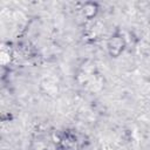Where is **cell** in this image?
Wrapping results in <instances>:
<instances>
[{
	"instance_id": "obj_1",
	"label": "cell",
	"mask_w": 150,
	"mask_h": 150,
	"mask_svg": "<svg viewBox=\"0 0 150 150\" xmlns=\"http://www.w3.org/2000/svg\"><path fill=\"white\" fill-rule=\"evenodd\" d=\"M124 47H125V40L124 38L121 35V34H114L109 41H108V45H107V48H108V53L110 54V56L112 57H117L122 54V52L124 50Z\"/></svg>"
},
{
	"instance_id": "obj_2",
	"label": "cell",
	"mask_w": 150,
	"mask_h": 150,
	"mask_svg": "<svg viewBox=\"0 0 150 150\" xmlns=\"http://www.w3.org/2000/svg\"><path fill=\"white\" fill-rule=\"evenodd\" d=\"M98 13V5L93 1H87L82 6V14L86 19H93Z\"/></svg>"
},
{
	"instance_id": "obj_3",
	"label": "cell",
	"mask_w": 150,
	"mask_h": 150,
	"mask_svg": "<svg viewBox=\"0 0 150 150\" xmlns=\"http://www.w3.org/2000/svg\"><path fill=\"white\" fill-rule=\"evenodd\" d=\"M41 88H42V90H43L47 95H49V96H56V95L59 94V87H57V84L54 83V82H52V81H49V80L42 81Z\"/></svg>"
},
{
	"instance_id": "obj_4",
	"label": "cell",
	"mask_w": 150,
	"mask_h": 150,
	"mask_svg": "<svg viewBox=\"0 0 150 150\" xmlns=\"http://www.w3.org/2000/svg\"><path fill=\"white\" fill-rule=\"evenodd\" d=\"M11 59H12V55H11L9 50H4V49H2L1 53H0V61H1V64L6 66L7 63L11 62Z\"/></svg>"
},
{
	"instance_id": "obj_5",
	"label": "cell",
	"mask_w": 150,
	"mask_h": 150,
	"mask_svg": "<svg viewBox=\"0 0 150 150\" xmlns=\"http://www.w3.org/2000/svg\"><path fill=\"white\" fill-rule=\"evenodd\" d=\"M50 137H52V141H53L54 143H57V144H60V143L62 142L63 135H61V134H60V132H57V131H53Z\"/></svg>"
},
{
	"instance_id": "obj_6",
	"label": "cell",
	"mask_w": 150,
	"mask_h": 150,
	"mask_svg": "<svg viewBox=\"0 0 150 150\" xmlns=\"http://www.w3.org/2000/svg\"><path fill=\"white\" fill-rule=\"evenodd\" d=\"M46 143L43 141H34L33 143V149L34 150H46Z\"/></svg>"
},
{
	"instance_id": "obj_7",
	"label": "cell",
	"mask_w": 150,
	"mask_h": 150,
	"mask_svg": "<svg viewBox=\"0 0 150 150\" xmlns=\"http://www.w3.org/2000/svg\"><path fill=\"white\" fill-rule=\"evenodd\" d=\"M102 150H114V149H112V146L109 143H104L102 145Z\"/></svg>"
}]
</instances>
